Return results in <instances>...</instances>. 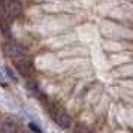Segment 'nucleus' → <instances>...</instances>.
Wrapping results in <instances>:
<instances>
[{
	"mask_svg": "<svg viewBox=\"0 0 133 133\" xmlns=\"http://www.w3.org/2000/svg\"><path fill=\"white\" fill-rule=\"evenodd\" d=\"M6 72H8V75H9V76H11V78H12L14 81H17V78H15V75H14V72L11 70V69H9V67H6Z\"/></svg>",
	"mask_w": 133,
	"mask_h": 133,
	"instance_id": "nucleus-9",
	"label": "nucleus"
},
{
	"mask_svg": "<svg viewBox=\"0 0 133 133\" xmlns=\"http://www.w3.org/2000/svg\"><path fill=\"white\" fill-rule=\"evenodd\" d=\"M3 52H5L8 57L14 58V60H18L21 57H25V55H27V49H25L23 45H19V43L6 42L3 45Z\"/></svg>",
	"mask_w": 133,
	"mask_h": 133,
	"instance_id": "nucleus-1",
	"label": "nucleus"
},
{
	"mask_svg": "<svg viewBox=\"0 0 133 133\" xmlns=\"http://www.w3.org/2000/svg\"><path fill=\"white\" fill-rule=\"evenodd\" d=\"M3 11L9 18H17L23 12V5L19 0H3Z\"/></svg>",
	"mask_w": 133,
	"mask_h": 133,
	"instance_id": "nucleus-2",
	"label": "nucleus"
},
{
	"mask_svg": "<svg viewBox=\"0 0 133 133\" xmlns=\"http://www.w3.org/2000/svg\"><path fill=\"white\" fill-rule=\"evenodd\" d=\"M75 133H91L88 129H85V127H78L76 130H75Z\"/></svg>",
	"mask_w": 133,
	"mask_h": 133,
	"instance_id": "nucleus-8",
	"label": "nucleus"
},
{
	"mask_svg": "<svg viewBox=\"0 0 133 133\" xmlns=\"http://www.w3.org/2000/svg\"><path fill=\"white\" fill-rule=\"evenodd\" d=\"M14 64L17 67V70H18L19 75H23V76H30L33 70H35V67H33V63L31 60L25 55V57H21L18 60H14Z\"/></svg>",
	"mask_w": 133,
	"mask_h": 133,
	"instance_id": "nucleus-3",
	"label": "nucleus"
},
{
	"mask_svg": "<svg viewBox=\"0 0 133 133\" xmlns=\"http://www.w3.org/2000/svg\"><path fill=\"white\" fill-rule=\"evenodd\" d=\"M52 115H54V121L60 127H63V129H69V127H70V124H72V118H70V115L67 114L63 108H57Z\"/></svg>",
	"mask_w": 133,
	"mask_h": 133,
	"instance_id": "nucleus-4",
	"label": "nucleus"
},
{
	"mask_svg": "<svg viewBox=\"0 0 133 133\" xmlns=\"http://www.w3.org/2000/svg\"><path fill=\"white\" fill-rule=\"evenodd\" d=\"M0 85H2V87H6V82H5V78H3L2 73H0Z\"/></svg>",
	"mask_w": 133,
	"mask_h": 133,
	"instance_id": "nucleus-10",
	"label": "nucleus"
},
{
	"mask_svg": "<svg viewBox=\"0 0 133 133\" xmlns=\"http://www.w3.org/2000/svg\"><path fill=\"white\" fill-rule=\"evenodd\" d=\"M0 133H18V127L14 121H3L0 124Z\"/></svg>",
	"mask_w": 133,
	"mask_h": 133,
	"instance_id": "nucleus-5",
	"label": "nucleus"
},
{
	"mask_svg": "<svg viewBox=\"0 0 133 133\" xmlns=\"http://www.w3.org/2000/svg\"><path fill=\"white\" fill-rule=\"evenodd\" d=\"M0 27H2V30L5 33V36L11 35V27H9V24H8V21L5 18H0Z\"/></svg>",
	"mask_w": 133,
	"mask_h": 133,
	"instance_id": "nucleus-6",
	"label": "nucleus"
},
{
	"mask_svg": "<svg viewBox=\"0 0 133 133\" xmlns=\"http://www.w3.org/2000/svg\"><path fill=\"white\" fill-rule=\"evenodd\" d=\"M29 129H30L33 133H42L41 127L37 126V124H35V123H30V124H29Z\"/></svg>",
	"mask_w": 133,
	"mask_h": 133,
	"instance_id": "nucleus-7",
	"label": "nucleus"
}]
</instances>
